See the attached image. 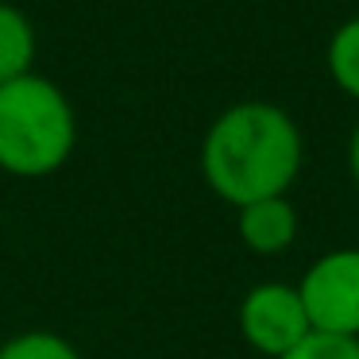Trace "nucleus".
Wrapping results in <instances>:
<instances>
[{"instance_id":"20e7f679","label":"nucleus","mask_w":359,"mask_h":359,"mask_svg":"<svg viewBox=\"0 0 359 359\" xmlns=\"http://www.w3.org/2000/svg\"><path fill=\"white\" fill-rule=\"evenodd\" d=\"M240 332L259 355L282 359L290 348L313 332L297 286L290 282H259L240 302Z\"/></svg>"},{"instance_id":"0eeeda50","label":"nucleus","mask_w":359,"mask_h":359,"mask_svg":"<svg viewBox=\"0 0 359 359\" xmlns=\"http://www.w3.org/2000/svg\"><path fill=\"white\" fill-rule=\"evenodd\" d=\"M328 74L344 93L359 101V16L344 20L328 39Z\"/></svg>"},{"instance_id":"423d86ee","label":"nucleus","mask_w":359,"mask_h":359,"mask_svg":"<svg viewBox=\"0 0 359 359\" xmlns=\"http://www.w3.org/2000/svg\"><path fill=\"white\" fill-rule=\"evenodd\" d=\"M35 62V27L16 4L0 0V86L32 74Z\"/></svg>"},{"instance_id":"f257e3e1","label":"nucleus","mask_w":359,"mask_h":359,"mask_svg":"<svg viewBox=\"0 0 359 359\" xmlns=\"http://www.w3.org/2000/svg\"><path fill=\"white\" fill-rule=\"evenodd\" d=\"M302 170V132L294 116L266 101L224 109L201 143V174L220 201L243 205L286 197Z\"/></svg>"},{"instance_id":"1a4fd4ad","label":"nucleus","mask_w":359,"mask_h":359,"mask_svg":"<svg viewBox=\"0 0 359 359\" xmlns=\"http://www.w3.org/2000/svg\"><path fill=\"white\" fill-rule=\"evenodd\" d=\"M282 359H359V340H351V336L309 332L297 348H290Z\"/></svg>"},{"instance_id":"39448f33","label":"nucleus","mask_w":359,"mask_h":359,"mask_svg":"<svg viewBox=\"0 0 359 359\" xmlns=\"http://www.w3.org/2000/svg\"><path fill=\"white\" fill-rule=\"evenodd\" d=\"M297 209L286 197H266V201H251L240 209L236 232H240L243 248L255 255H278L297 240Z\"/></svg>"},{"instance_id":"7ed1b4c3","label":"nucleus","mask_w":359,"mask_h":359,"mask_svg":"<svg viewBox=\"0 0 359 359\" xmlns=\"http://www.w3.org/2000/svg\"><path fill=\"white\" fill-rule=\"evenodd\" d=\"M313 332L359 340V248L320 255L297 282Z\"/></svg>"},{"instance_id":"9d476101","label":"nucleus","mask_w":359,"mask_h":359,"mask_svg":"<svg viewBox=\"0 0 359 359\" xmlns=\"http://www.w3.org/2000/svg\"><path fill=\"white\" fill-rule=\"evenodd\" d=\"M348 170H351V178H355V186H359V124H355L351 143H348Z\"/></svg>"},{"instance_id":"f03ea898","label":"nucleus","mask_w":359,"mask_h":359,"mask_svg":"<svg viewBox=\"0 0 359 359\" xmlns=\"http://www.w3.org/2000/svg\"><path fill=\"white\" fill-rule=\"evenodd\" d=\"M78 143V120L66 93L43 74L0 86V170L47 178L66 166Z\"/></svg>"},{"instance_id":"6e6552de","label":"nucleus","mask_w":359,"mask_h":359,"mask_svg":"<svg viewBox=\"0 0 359 359\" xmlns=\"http://www.w3.org/2000/svg\"><path fill=\"white\" fill-rule=\"evenodd\" d=\"M0 359H81V351L66 336L39 328V332H20L12 340H4L0 344Z\"/></svg>"}]
</instances>
